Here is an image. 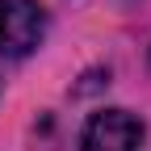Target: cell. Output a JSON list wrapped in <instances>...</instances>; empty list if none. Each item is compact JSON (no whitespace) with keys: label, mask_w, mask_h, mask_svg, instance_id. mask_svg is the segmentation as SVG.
<instances>
[{"label":"cell","mask_w":151,"mask_h":151,"mask_svg":"<svg viewBox=\"0 0 151 151\" xmlns=\"http://www.w3.org/2000/svg\"><path fill=\"white\" fill-rule=\"evenodd\" d=\"M46 38L42 0H0V59H25Z\"/></svg>","instance_id":"1"},{"label":"cell","mask_w":151,"mask_h":151,"mask_svg":"<svg viewBox=\"0 0 151 151\" xmlns=\"http://www.w3.org/2000/svg\"><path fill=\"white\" fill-rule=\"evenodd\" d=\"M80 151H147V126L130 109H97L84 122Z\"/></svg>","instance_id":"2"}]
</instances>
